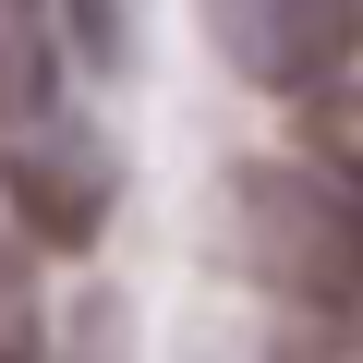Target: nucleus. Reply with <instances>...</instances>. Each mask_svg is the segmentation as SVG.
Here are the masks:
<instances>
[{
  "label": "nucleus",
  "instance_id": "obj_1",
  "mask_svg": "<svg viewBox=\"0 0 363 363\" xmlns=\"http://www.w3.org/2000/svg\"><path fill=\"white\" fill-rule=\"evenodd\" d=\"M230 255L255 291H279L303 315H363V182L339 157H242Z\"/></svg>",
  "mask_w": 363,
  "mask_h": 363
},
{
  "label": "nucleus",
  "instance_id": "obj_2",
  "mask_svg": "<svg viewBox=\"0 0 363 363\" xmlns=\"http://www.w3.org/2000/svg\"><path fill=\"white\" fill-rule=\"evenodd\" d=\"M0 194H13L25 242L85 255V242L109 230V206H121V157H109V133H97V121H61V109H49V121H25V133H13Z\"/></svg>",
  "mask_w": 363,
  "mask_h": 363
},
{
  "label": "nucleus",
  "instance_id": "obj_3",
  "mask_svg": "<svg viewBox=\"0 0 363 363\" xmlns=\"http://www.w3.org/2000/svg\"><path fill=\"white\" fill-rule=\"evenodd\" d=\"M206 37L255 97H315L363 49V0H206Z\"/></svg>",
  "mask_w": 363,
  "mask_h": 363
},
{
  "label": "nucleus",
  "instance_id": "obj_4",
  "mask_svg": "<svg viewBox=\"0 0 363 363\" xmlns=\"http://www.w3.org/2000/svg\"><path fill=\"white\" fill-rule=\"evenodd\" d=\"M61 73H73L61 0H0V133L49 121V109H61Z\"/></svg>",
  "mask_w": 363,
  "mask_h": 363
},
{
  "label": "nucleus",
  "instance_id": "obj_5",
  "mask_svg": "<svg viewBox=\"0 0 363 363\" xmlns=\"http://www.w3.org/2000/svg\"><path fill=\"white\" fill-rule=\"evenodd\" d=\"M0 363H49V303L25 279V255H0Z\"/></svg>",
  "mask_w": 363,
  "mask_h": 363
},
{
  "label": "nucleus",
  "instance_id": "obj_6",
  "mask_svg": "<svg viewBox=\"0 0 363 363\" xmlns=\"http://www.w3.org/2000/svg\"><path fill=\"white\" fill-rule=\"evenodd\" d=\"M315 157H339V169L363 182V85H351V73L315 85Z\"/></svg>",
  "mask_w": 363,
  "mask_h": 363
},
{
  "label": "nucleus",
  "instance_id": "obj_7",
  "mask_svg": "<svg viewBox=\"0 0 363 363\" xmlns=\"http://www.w3.org/2000/svg\"><path fill=\"white\" fill-rule=\"evenodd\" d=\"M279 363H363V327H351V315H315V327H303Z\"/></svg>",
  "mask_w": 363,
  "mask_h": 363
}]
</instances>
